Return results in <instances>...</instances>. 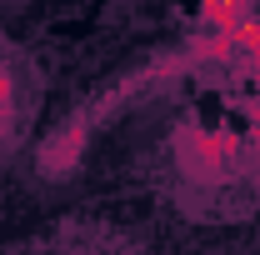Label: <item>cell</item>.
Wrapping results in <instances>:
<instances>
[{"mask_svg": "<svg viewBox=\"0 0 260 255\" xmlns=\"http://www.w3.org/2000/svg\"><path fill=\"white\" fill-rule=\"evenodd\" d=\"M250 85H255V95H260V70H255V75H250Z\"/></svg>", "mask_w": 260, "mask_h": 255, "instance_id": "5", "label": "cell"}, {"mask_svg": "<svg viewBox=\"0 0 260 255\" xmlns=\"http://www.w3.org/2000/svg\"><path fill=\"white\" fill-rule=\"evenodd\" d=\"M80 145H85V120H75L65 135H55V140L40 150V170H45V175H65V170L80 160Z\"/></svg>", "mask_w": 260, "mask_h": 255, "instance_id": "2", "label": "cell"}, {"mask_svg": "<svg viewBox=\"0 0 260 255\" xmlns=\"http://www.w3.org/2000/svg\"><path fill=\"white\" fill-rule=\"evenodd\" d=\"M10 120H15V75L0 70V135L10 130Z\"/></svg>", "mask_w": 260, "mask_h": 255, "instance_id": "4", "label": "cell"}, {"mask_svg": "<svg viewBox=\"0 0 260 255\" xmlns=\"http://www.w3.org/2000/svg\"><path fill=\"white\" fill-rule=\"evenodd\" d=\"M245 155V140L235 135V130H200V125H190L185 135H180V165L190 170V175H225L235 160Z\"/></svg>", "mask_w": 260, "mask_h": 255, "instance_id": "1", "label": "cell"}, {"mask_svg": "<svg viewBox=\"0 0 260 255\" xmlns=\"http://www.w3.org/2000/svg\"><path fill=\"white\" fill-rule=\"evenodd\" d=\"M190 60L195 65H240V55H235V45H230L225 35L205 30V35H195V40H190Z\"/></svg>", "mask_w": 260, "mask_h": 255, "instance_id": "3", "label": "cell"}]
</instances>
